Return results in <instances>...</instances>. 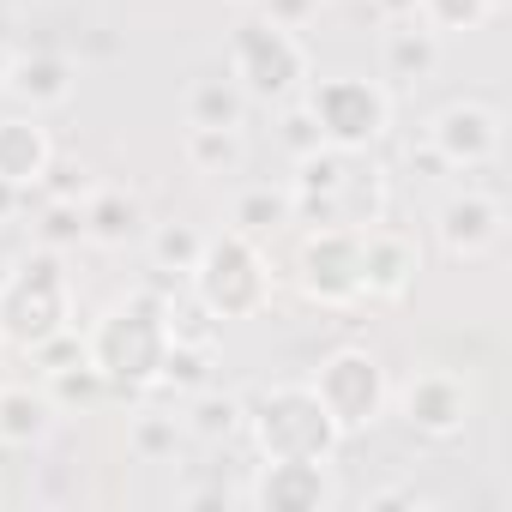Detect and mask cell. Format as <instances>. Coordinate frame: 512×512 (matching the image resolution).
Instances as JSON below:
<instances>
[{"label": "cell", "mask_w": 512, "mask_h": 512, "mask_svg": "<svg viewBox=\"0 0 512 512\" xmlns=\"http://www.w3.org/2000/svg\"><path fill=\"white\" fill-rule=\"evenodd\" d=\"M169 338H175V332H169V308H163L151 290H139V296L115 302V308L91 326L85 362L103 374V386H115V392H145V386H157V368H163Z\"/></svg>", "instance_id": "1"}, {"label": "cell", "mask_w": 512, "mask_h": 512, "mask_svg": "<svg viewBox=\"0 0 512 512\" xmlns=\"http://www.w3.org/2000/svg\"><path fill=\"white\" fill-rule=\"evenodd\" d=\"M193 278V302L211 314V320H260L278 296V278H272V260L253 235L229 229V235H205V253L199 266L187 272Z\"/></svg>", "instance_id": "2"}, {"label": "cell", "mask_w": 512, "mask_h": 512, "mask_svg": "<svg viewBox=\"0 0 512 512\" xmlns=\"http://www.w3.org/2000/svg\"><path fill=\"white\" fill-rule=\"evenodd\" d=\"M67 326H73V290L61 272V253L37 247L25 260H13V272L0 278V344L31 356Z\"/></svg>", "instance_id": "3"}, {"label": "cell", "mask_w": 512, "mask_h": 512, "mask_svg": "<svg viewBox=\"0 0 512 512\" xmlns=\"http://www.w3.org/2000/svg\"><path fill=\"white\" fill-rule=\"evenodd\" d=\"M260 458H308V464H332L344 446V428L332 422V410L320 404L314 386H266L247 404V422Z\"/></svg>", "instance_id": "4"}, {"label": "cell", "mask_w": 512, "mask_h": 512, "mask_svg": "<svg viewBox=\"0 0 512 512\" xmlns=\"http://www.w3.org/2000/svg\"><path fill=\"white\" fill-rule=\"evenodd\" d=\"M356 157H362V151H338V145H320V151L296 157L290 217L308 223V229H326V223L368 229V223H380V187L362 181Z\"/></svg>", "instance_id": "5"}, {"label": "cell", "mask_w": 512, "mask_h": 512, "mask_svg": "<svg viewBox=\"0 0 512 512\" xmlns=\"http://www.w3.org/2000/svg\"><path fill=\"white\" fill-rule=\"evenodd\" d=\"M229 79L247 91V103H290L308 85V49L290 25L247 13L229 31Z\"/></svg>", "instance_id": "6"}, {"label": "cell", "mask_w": 512, "mask_h": 512, "mask_svg": "<svg viewBox=\"0 0 512 512\" xmlns=\"http://www.w3.org/2000/svg\"><path fill=\"white\" fill-rule=\"evenodd\" d=\"M302 109L314 115L320 139L338 145V151H368V145L392 127V97H386V85H380V79H362V73L314 79Z\"/></svg>", "instance_id": "7"}, {"label": "cell", "mask_w": 512, "mask_h": 512, "mask_svg": "<svg viewBox=\"0 0 512 512\" xmlns=\"http://www.w3.org/2000/svg\"><path fill=\"white\" fill-rule=\"evenodd\" d=\"M308 386L320 392V404L332 410V422H338L344 434H356V428H374V422L386 416V398H392V386H386V368H380L368 350H332Z\"/></svg>", "instance_id": "8"}, {"label": "cell", "mask_w": 512, "mask_h": 512, "mask_svg": "<svg viewBox=\"0 0 512 512\" xmlns=\"http://www.w3.org/2000/svg\"><path fill=\"white\" fill-rule=\"evenodd\" d=\"M302 296L320 308H350L362 302V229L326 223L302 241V260H296Z\"/></svg>", "instance_id": "9"}, {"label": "cell", "mask_w": 512, "mask_h": 512, "mask_svg": "<svg viewBox=\"0 0 512 512\" xmlns=\"http://www.w3.org/2000/svg\"><path fill=\"white\" fill-rule=\"evenodd\" d=\"M398 416H404V428L422 434V440H452V434L464 428V416H470V386H464V374H452V368H422V374H410L404 392H398Z\"/></svg>", "instance_id": "10"}, {"label": "cell", "mask_w": 512, "mask_h": 512, "mask_svg": "<svg viewBox=\"0 0 512 512\" xmlns=\"http://www.w3.org/2000/svg\"><path fill=\"white\" fill-rule=\"evenodd\" d=\"M428 151L446 169H482L500 157V115L488 103H446L428 127Z\"/></svg>", "instance_id": "11"}, {"label": "cell", "mask_w": 512, "mask_h": 512, "mask_svg": "<svg viewBox=\"0 0 512 512\" xmlns=\"http://www.w3.org/2000/svg\"><path fill=\"white\" fill-rule=\"evenodd\" d=\"M434 229H440V247L452 253V260H488V253L500 247V235H506V211H500V199L464 187V193H452L440 205Z\"/></svg>", "instance_id": "12"}, {"label": "cell", "mask_w": 512, "mask_h": 512, "mask_svg": "<svg viewBox=\"0 0 512 512\" xmlns=\"http://www.w3.org/2000/svg\"><path fill=\"white\" fill-rule=\"evenodd\" d=\"M253 506H266V512H320L338 500L326 464H308V458H266V470L253 476L247 488Z\"/></svg>", "instance_id": "13"}, {"label": "cell", "mask_w": 512, "mask_h": 512, "mask_svg": "<svg viewBox=\"0 0 512 512\" xmlns=\"http://www.w3.org/2000/svg\"><path fill=\"white\" fill-rule=\"evenodd\" d=\"M416 272H422V253L404 229H386V223L362 229V296L398 302V296H410Z\"/></svg>", "instance_id": "14"}, {"label": "cell", "mask_w": 512, "mask_h": 512, "mask_svg": "<svg viewBox=\"0 0 512 512\" xmlns=\"http://www.w3.org/2000/svg\"><path fill=\"white\" fill-rule=\"evenodd\" d=\"M55 163V139L43 127V115L31 109H13V115H0V181H13V187H37Z\"/></svg>", "instance_id": "15"}, {"label": "cell", "mask_w": 512, "mask_h": 512, "mask_svg": "<svg viewBox=\"0 0 512 512\" xmlns=\"http://www.w3.org/2000/svg\"><path fill=\"white\" fill-rule=\"evenodd\" d=\"M73 61L67 55H13L7 61V79H0V91H7L19 109L43 115V109H61L73 97Z\"/></svg>", "instance_id": "16"}, {"label": "cell", "mask_w": 512, "mask_h": 512, "mask_svg": "<svg viewBox=\"0 0 512 512\" xmlns=\"http://www.w3.org/2000/svg\"><path fill=\"white\" fill-rule=\"evenodd\" d=\"M181 121L187 127H241L247 121V91L223 73H199L187 91H181Z\"/></svg>", "instance_id": "17"}, {"label": "cell", "mask_w": 512, "mask_h": 512, "mask_svg": "<svg viewBox=\"0 0 512 512\" xmlns=\"http://www.w3.org/2000/svg\"><path fill=\"white\" fill-rule=\"evenodd\" d=\"M79 205H85V241H97V247H127L145 229V211L127 187H91Z\"/></svg>", "instance_id": "18"}, {"label": "cell", "mask_w": 512, "mask_h": 512, "mask_svg": "<svg viewBox=\"0 0 512 512\" xmlns=\"http://www.w3.org/2000/svg\"><path fill=\"white\" fill-rule=\"evenodd\" d=\"M380 67H386V79H428L440 67V37L416 19H392V31L380 43Z\"/></svg>", "instance_id": "19"}, {"label": "cell", "mask_w": 512, "mask_h": 512, "mask_svg": "<svg viewBox=\"0 0 512 512\" xmlns=\"http://www.w3.org/2000/svg\"><path fill=\"white\" fill-rule=\"evenodd\" d=\"M55 422V404L49 392H31V386H0V440L7 446H31L43 440Z\"/></svg>", "instance_id": "20"}, {"label": "cell", "mask_w": 512, "mask_h": 512, "mask_svg": "<svg viewBox=\"0 0 512 512\" xmlns=\"http://www.w3.org/2000/svg\"><path fill=\"white\" fill-rule=\"evenodd\" d=\"M157 386H169L181 398L205 392L211 386V338H169L163 368H157Z\"/></svg>", "instance_id": "21"}, {"label": "cell", "mask_w": 512, "mask_h": 512, "mask_svg": "<svg viewBox=\"0 0 512 512\" xmlns=\"http://www.w3.org/2000/svg\"><path fill=\"white\" fill-rule=\"evenodd\" d=\"M199 253H205V235L193 223H157L151 229V272L163 278H187L199 266Z\"/></svg>", "instance_id": "22"}, {"label": "cell", "mask_w": 512, "mask_h": 512, "mask_svg": "<svg viewBox=\"0 0 512 512\" xmlns=\"http://www.w3.org/2000/svg\"><path fill=\"white\" fill-rule=\"evenodd\" d=\"M500 13V0H416V25H428L434 37H458V31H476Z\"/></svg>", "instance_id": "23"}, {"label": "cell", "mask_w": 512, "mask_h": 512, "mask_svg": "<svg viewBox=\"0 0 512 512\" xmlns=\"http://www.w3.org/2000/svg\"><path fill=\"white\" fill-rule=\"evenodd\" d=\"M241 422H247L241 398H217L211 386L187 398V434H199V440H229V434H241Z\"/></svg>", "instance_id": "24"}, {"label": "cell", "mask_w": 512, "mask_h": 512, "mask_svg": "<svg viewBox=\"0 0 512 512\" xmlns=\"http://www.w3.org/2000/svg\"><path fill=\"white\" fill-rule=\"evenodd\" d=\"M187 163L199 175H223L241 163V127H187Z\"/></svg>", "instance_id": "25"}, {"label": "cell", "mask_w": 512, "mask_h": 512, "mask_svg": "<svg viewBox=\"0 0 512 512\" xmlns=\"http://www.w3.org/2000/svg\"><path fill=\"white\" fill-rule=\"evenodd\" d=\"M181 434H187V422H175V416H163V410H139L133 428H127V446H133L145 464H163V458L181 452Z\"/></svg>", "instance_id": "26"}, {"label": "cell", "mask_w": 512, "mask_h": 512, "mask_svg": "<svg viewBox=\"0 0 512 512\" xmlns=\"http://www.w3.org/2000/svg\"><path fill=\"white\" fill-rule=\"evenodd\" d=\"M97 392H109V386H103V374H97L85 356L67 362V368H49V404H55V410H61V404H79V410H85Z\"/></svg>", "instance_id": "27"}, {"label": "cell", "mask_w": 512, "mask_h": 512, "mask_svg": "<svg viewBox=\"0 0 512 512\" xmlns=\"http://www.w3.org/2000/svg\"><path fill=\"white\" fill-rule=\"evenodd\" d=\"M278 223H290V193H266V187L241 193V205H235L241 235H260V229H278Z\"/></svg>", "instance_id": "28"}, {"label": "cell", "mask_w": 512, "mask_h": 512, "mask_svg": "<svg viewBox=\"0 0 512 512\" xmlns=\"http://www.w3.org/2000/svg\"><path fill=\"white\" fill-rule=\"evenodd\" d=\"M37 235H43V247H49V253H61V247H73V241H85V205H79V199H49V205H43Z\"/></svg>", "instance_id": "29"}, {"label": "cell", "mask_w": 512, "mask_h": 512, "mask_svg": "<svg viewBox=\"0 0 512 512\" xmlns=\"http://www.w3.org/2000/svg\"><path fill=\"white\" fill-rule=\"evenodd\" d=\"M266 19H278V25H290V31H302L314 13H320V0H253Z\"/></svg>", "instance_id": "30"}, {"label": "cell", "mask_w": 512, "mask_h": 512, "mask_svg": "<svg viewBox=\"0 0 512 512\" xmlns=\"http://www.w3.org/2000/svg\"><path fill=\"white\" fill-rule=\"evenodd\" d=\"M284 145H290V151H296V157H308V151H320V145H326V139H320V127H314V115H308V109H296V115H290V121H284Z\"/></svg>", "instance_id": "31"}, {"label": "cell", "mask_w": 512, "mask_h": 512, "mask_svg": "<svg viewBox=\"0 0 512 512\" xmlns=\"http://www.w3.org/2000/svg\"><path fill=\"white\" fill-rule=\"evenodd\" d=\"M25 199H31L25 187H13V181H0V223H13V217L25 211Z\"/></svg>", "instance_id": "32"}, {"label": "cell", "mask_w": 512, "mask_h": 512, "mask_svg": "<svg viewBox=\"0 0 512 512\" xmlns=\"http://www.w3.org/2000/svg\"><path fill=\"white\" fill-rule=\"evenodd\" d=\"M374 506H428L416 488H386V494H374Z\"/></svg>", "instance_id": "33"}, {"label": "cell", "mask_w": 512, "mask_h": 512, "mask_svg": "<svg viewBox=\"0 0 512 512\" xmlns=\"http://www.w3.org/2000/svg\"><path fill=\"white\" fill-rule=\"evenodd\" d=\"M374 7H380L386 19H410V13H416V0H374Z\"/></svg>", "instance_id": "34"}, {"label": "cell", "mask_w": 512, "mask_h": 512, "mask_svg": "<svg viewBox=\"0 0 512 512\" xmlns=\"http://www.w3.org/2000/svg\"><path fill=\"white\" fill-rule=\"evenodd\" d=\"M7 61H13V49H7V43H0V79H7Z\"/></svg>", "instance_id": "35"}, {"label": "cell", "mask_w": 512, "mask_h": 512, "mask_svg": "<svg viewBox=\"0 0 512 512\" xmlns=\"http://www.w3.org/2000/svg\"><path fill=\"white\" fill-rule=\"evenodd\" d=\"M241 7H253V0H241Z\"/></svg>", "instance_id": "36"}]
</instances>
